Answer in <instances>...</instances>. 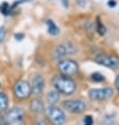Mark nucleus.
I'll use <instances>...</instances> for the list:
<instances>
[{
  "label": "nucleus",
  "instance_id": "f257e3e1",
  "mask_svg": "<svg viewBox=\"0 0 119 125\" xmlns=\"http://www.w3.org/2000/svg\"><path fill=\"white\" fill-rule=\"evenodd\" d=\"M55 91H57L59 94H63V95H72L76 91L77 84L76 82L69 76H56L54 77L52 81Z\"/></svg>",
  "mask_w": 119,
  "mask_h": 125
},
{
  "label": "nucleus",
  "instance_id": "f03ea898",
  "mask_svg": "<svg viewBox=\"0 0 119 125\" xmlns=\"http://www.w3.org/2000/svg\"><path fill=\"white\" fill-rule=\"evenodd\" d=\"M45 115L53 125H63L65 123V114L57 106L50 105L47 107Z\"/></svg>",
  "mask_w": 119,
  "mask_h": 125
},
{
  "label": "nucleus",
  "instance_id": "7ed1b4c3",
  "mask_svg": "<svg viewBox=\"0 0 119 125\" xmlns=\"http://www.w3.org/2000/svg\"><path fill=\"white\" fill-rule=\"evenodd\" d=\"M24 110L21 107H13L5 114L3 117V124L4 125H14L17 123L22 122L24 119Z\"/></svg>",
  "mask_w": 119,
  "mask_h": 125
},
{
  "label": "nucleus",
  "instance_id": "20e7f679",
  "mask_svg": "<svg viewBox=\"0 0 119 125\" xmlns=\"http://www.w3.org/2000/svg\"><path fill=\"white\" fill-rule=\"evenodd\" d=\"M77 48L72 42H64L60 43L54 48L53 52V56L55 59H60L63 58L69 55H74L76 54Z\"/></svg>",
  "mask_w": 119,
  "mask_h": 125
},
{
  "label": "nucleus",
  "instance_id": "39448f33",
  "mask_svg": "<svg viewBox=\"0 0 119 125\" xmlns=\"http://www.w3.org/2000/svg\"><path fill=\"white\" fill-rule=\"evenodd\" d=\"M14 94L18 99H27L32 95V87L29 82L24 80H19L14 85Z\"/></svg>",
  "mask_w": 119,
  "mask_h": 125
},
{
  "label": "nucleus",
  "instance_id": "423d86ee",
  "mask_svg": "<svg viewBox=\"0 0 119 125\" xmlns=\"http://www.w3.org/2000/svg\"><path fill=\"white\" fill-rule=\"evenodd\" d=\"M96 63L103 65L106 67H110L112 69H116L119 67V59L115 56H110L106 54H97L94 57Z\"/></svg>",
  "mask_w": 119,
  "mask_h": 125
},
{
  "label": "nucleus",
  "instance_id": "0eeeda50",
  "mask_svg": "<svg viewBox=\"0 0 119 125\" xmlns=\"http://www.w3.org/2000/svg\"><path fill=\"white\" fill-rule=\"evenodd\" d=\"M58 69L63 76H71L78 72V64L77 62L71 59H63L58 62Z\"/></svg>",
  "mask_w": 119,
  "mask_h": 125
},
{
  "label": "nucleus",
  "instance_id": "6e6552de",
  "mask_svg": "<svg viewBox=\"0 0 119 125\" xmlns=\"http://www.w3.org/2000/svg\"><path fill=\"white\" fill-rule=\"evenodd\" d=\"M62 106L71 114H81L86 109V104L82 100H66Z\"/></svg>",
  "mask_w": 119,
  "mask_h": 125
},
{
  "label": "nucleus",
  "instance_id": "1a4fd4ad",
  "mask_svg": "<svg viewBox=\"0 0 119 125\" xmlns=\"http://www.w3.org/2000/svg\"><path fill=\"white\" fill-rule=\"evenodd\" d=\"M114 91L111 87H104V88H92L89 91V98L91 100H106L113 96Z\"/></svg>",
  "mask_w": 119,
  "mask_h": 125
},
{
  "label": "nucleus",
  "instance_id": "9d476101",
  "mask_svg": "<svg viewBox=\"0 0 119 125\" xmlns=\"http://www.w3.org/2000/svg\"><path fill=\"white\" fill-rule=\"evenodd\" d=\"M44 86H45V81H44V78L42 77L41 75H36L32 80V93L34 95H37L39 96L42 94L43 89H44Z\"/></svg>",
  "mask_w": 119,
  "mask_h": 125
},
{
  "label": "nucleus",
  "instance_id": "9b49d317",
  "mask_svg": "<svg viewBox=\"0 0 119 125\" xmlns=\"http://www.w3.org/2000/svg\"><path fill=\"white\" fill-rule=\"evenodd\" d=\"M30 109H31V112L34 113V114H41L44 109V105H43L42 100H40L39 98L32 100V102L30 104Z\"/></svg>",
  "mask_w": 119,
  "mask_h": 125
},
{
  "label": "nucleus",
  "instance_id": "f8f14e48",
  "mask_svg": "<svg viewBox=\"0 0 119 125\" xmlns=\"http://www.w3.org/2000/svg\"><path fill=\"white\" fill-rule=\"evenodd\" d=\"M47 25H48V33L50 34L51 36L56 37L59 33H60V29H59L58 25L52 19L47 20Z\"/></svg>",
  "mask_w": 119,
  "mask_h": 125
},
{
  "label": "nucleus",
  "instance_id": "ddd939ff",
  "mask_svg": "<svg viewBox=\"0 0 119 125\" xmlns=\"http://www.w3.org/2000/svg\"><path fill=\"white\" fill-rule=\"evenodd\" d=\"M59 99H60V94L57 91H51L47 95V101L50 105H54L55 103L59 101Z\"/></svg>",
  "mask_w": 119,
  "mask_h": 125
},
{
  "label": "nucleus",
  "instance_id": "4468645a",
  "mask_svg": "<svg viewBox=\"0 0 119 125\" xmlns=\"http://www.w3.org/2000/svg\"><path fill=\"white\" fill-rule=\"evenodd\" d=\"M9 105V98L4 93H0V114L8 108Z\"/></svg>",
  "mask_w": 119,
  "mask_h": 125
},
{
  "label": "nucleus",
  "instance_id": "2eb2a0df",
  "mask_svg": "<svg viewBox=\"0 0 119 125\" xmlns=\"http://www.w3.org/2000/svg\"><path fill=\"white\" fill-rule=\"evenodd\" d=\"M91 79H92V81H94V82H102L106 80L104 76L101 74V73H93V74L91 75Z\"/></svg>",
  "mask_w": 119,
  "mask_h": 125
},
{
  "label": "nucleus",
  "instance_id": "dca6fc26",
  "mask_svg": "<svg viewBox=\"0 0 119 125\" xmlns=\"http://www.w3.org/2000/svg\"><path fill=\"white\" fill-rule=\"evenodd\" d=\"M11 10H12V9H11V6H10V5H9V3H8V2H5V1L3 2L1 5H0V12H1L3 15H5V16H6V15H9V14L11 13Z\"/></svg>",
  "mask_w": 119,
  "mask_h": 125
},
{
  "label": "nucleus",
  "instance_id": "f3484780",
  "mask_svg": "<svg viewBox=\"0 0 119 125\" xmlns=\"http://www.w3.org/2000/svg\"><path fill=\"white\" fill-rule=\"evenodd\" d=\"M97 32H98V34H99V35H101V36H103V35L106 34V32H107V29L104 27L102 22L100 21L99 17L97 18Z\"/></svg>",
  "mask_w": 119,
  "mask_h": 125
},
{
  "label": "nucleus",
  "instance_id": "a211bd4d",
  "mask_svg": "<svg viewBox=\"0 0 119 125\" xmlns=\"http://www.w3.org/2000/svg\"><path fill=\"white\" fill-rule=\"evenodd\" d=\"M102 125H115V119L110 115H107L102 120Z\"/></svg>",
  "mask_w": 119,
  "mask_h": 125
},
{
  "label": "nucleus",
  "instance_id": "6ab92c4d",
  "mask_svg": "<svg viewBox=\"0 0 119 125\" xmlns=\"http://www.w3.org/2000/svg\"><path fill=\"white\" fill-rule=\"evenodd\" d=\"M94 124V119L92 116L87 115L83 118V121H82V125H93Z\"/></svg>",
  "mask_w": 119,
  "mask_h": 125
},
{
  "label": "nucleus",
  "instance_id": "aec40b11",
  "mask_svg": "<svg viewBox=\"0 0 119 125\" xmlns=\"http://www.w3.org/2000/svg\"><path fill=\"white\" fill-rule=\"evenodd\" d=\"M5 35H6V30L4 26H0V43H2L5 39Z\"/></svg>",
  "mask_w": 119,
  "mask_h": 125
},
{
  "label": "nucleus",
  "instance_id": "412c9836",
  "mask_svg": "<svg viewBox=\"0 0 119 125\" xmlns=\"http://www.w3.org/2000/svg\"><path fill=\"white\" fill-rule=\"evenodd\" d=\"M107 4L108 8H115V6L117 5V2L115 1V0H107Z\"/></svg>",
  "mask_w": 119,
  "mask_h": 125
},
{
  "label": "nucleus",
  "instance_id": "4be33fe9",
  "mask_svg": "<svg viewBox=\"0 0 119 125\" xmlns=\"http://www.w3.org/2000/svg\"><path fill=\"white\" fill-rule=\"evenodd\" d=\"M34 125H48V123L45 122L44 120H42V119H37L36 121H35Z\"/></svg>",
  "mask_w": 119,
  "mask_h": 125
},
{
  "label": "nucleus",
  "instance_id": "5701e85b",
  "mask_svg": "<svg viewBox=\"0 0 119 125\" xmlns=\"http://www.w3.org/2000/svg\"><path fill=\"white\" fill-rule=\"evenodd\" d=\"M24 38V35L22 33H18V34H15V39L16 40H22Z\"/></svg>",
  "mask_w": 119,
  "mask_h": 125
},
{
  "label": "nucleus",
  "instance_id": "b1692460",
  "mask_svg": "<svg viewBox=\"0 0 119 125\" xmlns=\"http://www.w3.org/2000/svg\"><path fill=\"white\" fill-rule=\"evenodd\" d=\"M115 86H116L117 91L119 92V75L116 77V79H115Z\"/></svg>",
  "mask_w": 119,
  "mask_h": 125
},
{
  "label": "nucleus",
  "instance_id": "393cba45",
  "mask_svg": "<svg viewBox=\"0 0 119 125\" xmlns=\"http://www.w3.org/2000/svg\"><path fill=\"white\" fill-rule=\"evenodd\" d=\"M62 4L64 8H69V0H62Z\"/></svg>",
  "mask_w": 119,
  "mask_h": 125
},
{
  "label": "nucleus",
  "instance_id": "a878e982",
  "mask_svg": "<svg viewBox=\"0 0 119 125\" xmlns=\"http://www.w3.org/2000/svg\"><path fill=\"white\" fill-rule=\"evenodd\" d=\"M0 125H3V117L0 115Z\"/></svg>",
  "mask_w": 119,
  "mask_h": 125
}]
</instances>
